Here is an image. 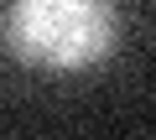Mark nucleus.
Listing matches in <instances>:
<instances>
[{
  "label": "nucleus",
  "instance_id": "1",
  "mask_svg": "<svg viewBox=\"0 0 156 140\" xmlns=\"http://www.w3.org/2000/svg\"><path fill=\"white\" fill-rule=\"evenodd\" d=\"M5 47L31 73H89L120 47L115 0H16Z\"/></svg>",
  "mask_w": 156,
  "mask_h": 140
}]
</instances>
